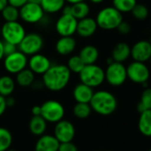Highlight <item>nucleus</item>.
Masks as SVG:
<instances>
[{
    "mask_svg": "<svg viewBox=\"0 0 151 151\" xmlns=\"http://www.w3.org/2000/svg\"><path fill=\"white\" fill-rule=\"evenodd\" d=\"M44 86L52 92H60L67 87L71 78V72L67 65L54 64L42 75Z\"/></svg>",
    "mask_w": 151,
    "mask_h": 151,
    "instance_id": "1",
    "label": "nucleus"
},
{
    "mask_svg": "<svg viewBox=\"0 0 151 151\" xmlns=\"http://www.w3.org/2000/svg\"><path fill=\"white\" fill-rule=\"evenodd\" d=\"M89 104L95 113L101 116H109L116 111L117 100L110 92L101 90L93 93Z\"/></svg>",
    "mask_w": 151,
    "mask_h": 151,
    "instance_id": "2",
    "label": "nucleus"
},
{
    "mask_svg": "<svg viewBox=\"0 0 151 151\" xmlns=\"http://www.w3.org/2000/svg\"><path fill=\"white\" fill-rule=\"evenodd\" d=\"M95 21L99 28L104 30H112L116 29L123 21V15L114 6H107L97 14Z\"/></svg>",
    "mask_w": 151,
    "mask_h": 151,
    "instance_id": "3",
    "label": "nucleus"
},
{
    "mask_svg": "<svg viewBox=\"0 0 151 151\" xmlns=\"http://www.w3.org/2000/svg\"><path fill=\"white\" fill-rule=\"evenodd\" d=\"M78 75L80 82L92 88L101 86L105 81V70L95 63L86 65Z\"/></svg>",
    "mask_w": 151,
    "mask_h": 151,
    "instance_id": "4",
    "label": "nucleus"
},
{
    "mask_svg": "<svg viewBox=\"0 0 151 151\" xmlns=\"http://www.w3.org/2000/svg\"><path fill=\"white\" fill-rule=\"evenodd\" d=\"M26 34L24 26L18 21L6 22L1 27V36L4 41L14 44L17 46Z\"/></svg>",
    "mask_w": 151,
    "mask_h": 151,
    "instance_id": "5",
    "label": "nucleus"
},
{
    "mask_svg": "<svg viewBox=\"0 0 151 151\" xmlns=\"http://www.w3.org/2000/svg\"><path fill=\"white\" fill-rule=\"evenodd\" d=\"M127 79L126 68L122 62L113 61L109 64L105 70V80L111 86H120Z\"/></svg>",
    "mask_w": 151,
    "mask_h": 151,
    "instance_id": "6",
    "label": "nucleus"
},
{
    "mask_svg": "<svg viewBox=\"0 0 151 151\" xmlns=\"http://www.w3.org/2000/svg\"><path fill=\"white\" fill-rule=\"evenodd\" d=\"M65 109L63 105L55 100H48L41 105V116L47 123L56 124L63 119Z\"/></svg>",
    "mask_w": 151,
    "mask_h": 151,
    "instance_id": "7",
    "label": "nucleus"
},
{
    "mask_svg": "<svg viewBox=\"0 0 151 151\" xmlns=\"http://www.w3.org/2000/svg\"><path fill=\"white\" fill-rule=\"evenodd\" d=\"M44 47V39L38 33L26 34L21 43L18 45V48L27 56L33 55L40 52Z\"/></svg>",
    "mask_w": 151,
    "mask_h": 151,
    "instance_id": "8",
    "label": "nucleus"
},
{
    "mask_svg": "<svg viewBox=\"0 0 151 151\" xmlns=\"http://www.w3.org/2000/svg\"><path fill=\"white\" fill-rule=\"evenodd\" d=\"M28 57L20 50H16L14 52L6 55L4 58V68L9 73L16 75L28 66Z\"/></svg>",
    "mask_w": 151,
    "mask_h": 151,
    "instance_id": "9",
    "label": "nucleus"
},
{
    "mask_svg": "<svg viewBox=\"0 0 151 151\" xmlns=\"http://www.w3.org/2000/svg\"><path fill=\"white\" fill-rule=\"evenodd\" d=\"M20 18L22 22L29 24H36L40 22L44 18L45 13L41 7L40 4L28 2L20 9Z\"/></svg>",
    "mask_w": 151,
    "mask_h": 151,
    "instance_id": "10",
    "label": "nucleus"
},
{
    "mask_svg": "<svg viewBox=\"0 0 151 151\" xmlns=\"http://www.w3.org/2000/svg\"><path fill=\"white\" fill-rule=\"evenodd\" d=\"M127 78L135 84H144L150 77V71L145 62L136 61L130 63L126 68Z\"/></svg>",
    "mask_w": 151,
    "mask_h": 151,
    "instance_id": "11",
    "label": "nucleus"
},
{
    "mask_svg": "<svg viewBox=\"0 0 151 151\" xmlns=\"http://www.w3.org/2000/svg\"><path fill=\"white\" fill-rule=\"evenodd\" d=\"M78 20L70 14H62L55 22V30L60 37H72L77 33Z\"/></svg>",
    "mask_w": 151,
    "mask_h": 151,
    "instance_id": "12",
    "label": "nucleus"
},
{
    "mask_svg": "<svg viewBox=\"0 0 151 151\" xmlns=\"http://www.w3.org/2000/svg\"><path fill=\"white\" fill-rule=\"evenodd\" d=\"M53 135L60 143L72 141L76 135V128L70 121L61 119L55 124Z\"/></svg>",
    "mask_w": 151,
    "mask_h": 151,
    "instance_id": "13",
    "label": "nucleus"
},
{
    "mask_svg": "<svg viewBox=\"0 0 151 151\" xmlns=\"http://www.w3.org/2000/svg\"><path fill=\"white\" fill-rule=\"evenodd\" d=\"M28 66L35 75H43L52 66V62L47 56L38 52L30 56Z\"/></svg>",
    "mask_w": 151,
    "mask_h": 151,
    "instance_id": "14",
    "label": "nucleus"
},
{
    "mask_svg": "<svg viewBox=\"0 0 151 151\" xmlns=\"http://www.w3.org/2000/svg\"><path fill=\"white\" fill-rule=\"evenodd\" d=\"M131 56L136 61L146 62L151 59V44L147 40L136 42L131 48Z\"/></svg>",
    "mask_w": 151,
    "mask_h": 151,
    "instance_id": "15",
    "label": "nucleus"
},
{
    "mask_svg": "<svg viewBox=\"0 0 151 151\" xmlns=\"http://www.w3.org/2000/svg\"><path fill=\"white\" fill-rule=\"evenodd\" d=\"M97 29H98V25L95 19L87 16L78 21V27H77V33L79 35V37L83 38H88L95 34Z\"/></svg>",
    "mask_w": 151,
    "mask_h": 151,
    "instance_id": "16",
    "label": "nucleus"
},
{
    "mask_svg": "<svg viewBox=\"0 0 151 151\" xmlns=\"http://www.w3.org/2000/svg\"><path fill=\"white\" fill-rule=\"evenodd\" d=\"M60 141L51 134L39 136L35 145V151H58Z\"/></svg>",
    "mask_w": 151,
    "mask_h": 151,
    "instance_id": "17",
    "label": "nucleus"
},
{
    "mask_svg": "<svg viewBox=\"0 0 151 151\" xmlns=\"http://www.w3.org/2000/svg\"><path fill=\"white\" fill-rule=\"evenodd\" d=\"M76 47H77V41L72 37H60L55 44V51L62 56L71 54Z\"/></svg>",
    "mask_w": 151,
    "mask_h": 151,
    "instance_id": "18",
    "label": "nucleus"
},
{
    "mask_svg": "<svg viewBox=\"0 0 151 151\" xmlns=\"http://www.w3.org/2000/svg\"><path fill=\"white\" fill-rule=\"evenodd\" d=\"M93 88L80 82L74 87L73 97L77 102L89 103L93 95Z\"/></svg>",
    "mask_w": 151,
    "mask_h": 151,
    "instance_id": "19",
    "label": "nucleus"
},
{
    "mask_svg": "<svg viewBox=\"0 0 151 151\" xmlns=\"http://www.w3.org/2000/svg\"><path fill=\"white\" fill-rule=\"evenodd\" d=\"M130 56H131V47L129 46L128 44L124 42H120L116 44L112 50L111 58L113 59L114 61L123 63Z\"/></svg>",
    "mask_w": 151,
    "mask_h": 151,
    "instance_id": "20",
    "label": "nucleus"
},
{
    "mask_svg": "<svg viewBox=\"0 0 151 151\" xmlns=\"http://www.w3.org/2000/svg\"><path fill=\"white\" fill-rule=\"evenodd\" d=\"M79 57L82 59L86 65L94 64L99 59L100 52L97 47L93 45H86L79 52Z\"/></svg>",
    "mask_w": 151,
    "mask_h": 151,
    "instance_id": "21",
    "label": "nucleus"
},
{
    "mask_svg": "<svg viewBox=\"0 0 151 151\" xmlns=\"http://www.w3.org/2000/svg\"><path fill=\"white\" fill-rule=\"evenodd\" d=\"M30 132L35 136H41L45 134L47 128V122L42 116H33L29 123Z\"/></svg>",
    "mask_w": 151,
    "mask_h": 151,
    "instance_id": "22",
    "label": "nucleus"
},
{
    "mask_svg": "<svg viewBox=\"0 0 151 151\" xmlns=\"http://www.w3.org/2000/svg\"><path fill=\"white\" fill-rule=\"evenodd\" d=\"M138 128L142 135L151 137V109L139 113Z\"/></svg>",
    "mask_w": 151,
    "mask_h": 151,
    "instance_id": "23",
    "label": "nucleus"
},
{
    "mask_svg": "<svg viewBox=\"0 0 151 151\" xmlns=\"http://www.w3.org/2000/svg\"><path fill=\"white\" fill-rule=\"evenodd\" d=\"M39 4L45 14H54L62 11L66 6V1L65 0H41Z\"/></svg>",
    "mask_w": 151,
    "mask_h": 151,
    "instance_id": "24",
    "label": "nucleus"
},
{
    "mask_svg": "<svg viewBox=\"0 0 151 151\" xmlns=\"http://www.w3.org/2000/svg\"><path fill=\"white\" fill-rule=\"evenodd\" d=\"M69 6L70 14L78 21L87 17L90 14V6L86 1L75 3L70 5Z\"/></svg>",
    "mask_w": 151,
    "mask_h": 151,
    "instance_id": "25",
    "label": "nucleus"
},
{
    "mask_svg": "<svg viewBox=\"0 0 151 151\" xmlns=\"http://www.w3.org/2000/svg\"><path fill=\"white\" fill-rule=\"evenodd\" d=\"M15 89V81L8 75L0 77V94L8 97L11 96Z\"/></svg>",
    "mask_w": 151,
    "mask_h": 151,
    "instance_id": "26",
    "label": "nucleus"
},
{
    "mask_svg": "<svg viewBox=\"0 0 151 151\" xmlns=\"http://www.w3.org/2000/svg\"><path fill=\"white\" fill-rule=\"evenodd\" d=\"M35 81V74L29 68H24L16 74V83L22 87H29Z\"/></svg>",
    "mask_w": 151,
    "mask_h": 151,
    "instance_id": "27",
    "label": "nucleus"
},
{
    "mask_svg": "<svg viewBox=\"0 0 151 151\" xmlns=\"http://www.w3.org/2000/svg\"><path fill=\"white\" fill-rule=\"evenodd\" d=\"M93 109L89 103H83V102H77L73 108V114L74 116L79 119H86L89 117Z\"/></svg>",
    "mask_w": 151,
    "mask_h": 151,
    "instance_id": "28",
    "label": "nucleus"
},
{
    "mask_svg": "<svg viewBox=\"0 0 151 151\" xmlns=\"http://www.w3.org/2000/svg\"><path fill=\"white\" fill-rule=\"evenodd\" d=\"M147 109H151V88L146 87L141 93L139 103L137 104V110L139 113H141Z\"/></svg>",
    "mask_w": 151,
    "mask_h": 151,
    "instance_id": "29",
    "label": "nucleus"
},
{
    "mask_svg": "<svg viewBox=\"0 0 151 151\" xmlns=\"http://www.w3.org/2000/svg\"><path fill=\"white\" fill-rule=\"evenodd\" d=\"M12 143L13 135L11 132L5 127H0V151H6L9 149Z\"/></svg>",
    "mask_w": 151,
    "mask_h": 151,
    "instance_id": "30",
    "label": "nucleus"
},
{
    "mask_svg": "<svg viewBox=\"0 0 151 151\" xmlns=\"http://www.w3.org/2000/svg\"><path fill=\"white\" fill-rule=\"evenodd\" d=\"M85 66L86 64L84 63L82 59L79 57V55H73L68 60L67 67L70 70L71 73L79 74Z\"/></svg>",
    "mask_w": 151,
    "mask_h": 151,
    "instance_id": "31",
    "label": "nucleus"
},
{
    "mask_svg": "<svg viewBox=\"0 0 151 151\" xmlns=\"http://www.w3.org/2000/svg\"><path fill=\"white\" fill-rule=\"evenodd\" d=\"M113 6L120 13H130L137 4L136 0H113Z\"/></svg>",
    "mask_w": 151,
    "mask_h": 151,
    "instance_id": "32",
    "label": "nucleus"
},
{
    "mask_svg": "<svg viewBox=\"0 0 151 151\" xmlns=\"http://www.w3.org/2000/svg\"><path fill=\"white\" fill-rule=\"evenodd\" d=\"M1 14L5 22H15L20 18V10L8 4L1 11Z\"/></svg>",
    "mask_w": 151,
    "mask_h": 151,
    "instance_id": "33",
    "label": "nucleus"
},
{
    "mask_svg": "<svg viewBox=\"0 0 151 151\" xmlns=\"http://www.w3.org/2000/svg\"><path fill=\"white\" fill-rule=\"evenodd\" d=\"M131 13L132 14V16L135 19L139 20V21H143V20L147 19L148 16V14H149L147 7L141 4H139V5L136 4Z\"/></svg>",
    "mask_w": 151,
    "mask_h": 151,
    "instance_id": "34",
    "label": "nucleus"
},
{
    "mask_svg": "<svg viewBox=\"0 0 151 151\" xmlns=\"http://www.w3.org/2000/svg\"><path fill=\"white\" fill-rule=\"evenodd\" d=\"M58 151H78V149L76 144H74L72 141H68L60 143Z\"/></svg>",
    "mask_w": 151,
    "mask_h": 151,
    "instance_id": "35",
    "label": "nucleus"
},
{
    "mask_svg": "<svg viewBox=\"0 0 151 151\" xmlns=\"http://www.w3.org/2000/svg\"><path fill=\"white\" fill-rule=\"evenodd\" d=\"M116 29H117L121 34L126 35V34H128V33L131 31V26H130V24H129L128 22L122 21V22H120V24L117 26Z\"/></svg>",
    "mask_w": 151,
    "mask_h": 151,
    "instance_id": "36",
    "label": "nucleus"
},
{
    "mask_svg": "<svg viewBox=\"0 0 151 151\" xmlns=\"http://www.w3.org/2000/svg\"><path fill=\"white\" fill-rule=\"evenodd\" d=\"M17 50V45L8 43V42H5L4 41V52H5V56L11 54L13 52H14Z\"/></svg>",
    "mask_w": 151,
    "mask_h": 151,
    "instance_id": "37",
    "label": "nucleus"
},
{
    "mask_svg": "<svg viewBox=\"0 0 151 151\" xmlns=\"http://www.w3.org/2000/svg\"><path fill=\"white\" fill-rule=\"evenodd\" d=\"M29 2V0H8V4L20 9L21 7H22L25 4H27Z\"/></svg>",
    "mask_w": 151,
    "mask_h": 151,
    "instance_id": "38",
    "label": "nucleus"
},
{
    "mask_svg": "<svg viewBox=\"0 0 151 151\" xmlns=\"http://www.w3.org/2000/svg\"><path fill=\"white\" fill-rule=\"evenodd\" d=\"M7 109V105H6V99L5 96L0 94V116H2L4 115V113L6 112Z\"/></svg>",
    "mask_w": 151,
    "mask_h": 151,
    "instance_id": "39",
    "label": "nucleus"
},
{
    "mask_svg": "<svg viewBox=\"0 0 151 151\" xmlns=\"http://www.w3.org/2000/svg\"><path fill=\"white\" fill-rule=\"evenodd\" d=\"M6 105H7V108H11V107H14L15 105V99L13 98L12 96H8V97H6Z\"/></svg>",
    "mask_w": 151,
    "mask_h": 151,
    "instance_id": "40",
    "label": "nucleus"
},
{
    "mask_svg": "<svg viewBox=\"0 0 151 151\" xmlns=\"http://www.w3.org/2000/svg\"><path fill=\"white\" fill-rule=\"evenodd\" d=\"M31 112L33 116H41V106H34Z\"/></svg>",
    "mask_w": 151,
    "mask_h": 151,
    "instance_id": "41",
    "label": "nucleus"
},
{
    "mask_svg": "<svg viewBox=\"0 0 151 151\" xmlns=\"http://www.w3.org/2000/svg\"><path fill=\"white\" fill-rule=\"evenodd\" d=\"M5 58V52H4V41L0 40V60H2Z\"/></svg>",
    "mask_w": 151,
    "mask_h": 151,
    "instance_id": "42",
    "label": "nucleus"
},
{
    "mask_svg": "<svg viewBox=\"0 0 151 151\" xmlns=\"http://www.w3.org/2000/svg\"><path fill=\"white\" fill-rule=\"evenodd\" d=\"M8 5V0H0V13Z\"/></svg>",
    "mask_w": 151,
    "mask_h": 151,
    "instance_id": "43",
    "label": "nucleus"
},
{
    "mask_svg": "<svg viewBox=\"0 0 151 151\" xmlns=\"http://www.w3.org/2000/svg\"><path fill=\"white\" fill-rule=\"evenodd\" d=\"M65 1L70 5L75 4V3H78V2H82V1H86V0H65Z\"/></svg>",
    "mask_w": 151,
    "mask_h": 151,
    "instance_id": "44",
    "label": "nucleus"
},
{
    "mask_svg": "<svg viewBox=\"0 0 151 151\" xmlns=\"http://www.w3.org/2000/svg\"><path fill=\"white\" fill-rule=\"evenodd\" d=\"M89 1L93 4H95V5H98V4H101L104 0H89Z\"/></svg>",
    "mask_w": 151,
    "mask_h": 151,
    "instance_id": "45",
    "label": "nucleus"
},
{
    "mask_svg": "<svg viewBox=\"0 0 151 151\" xmlns=\"http://www.w3.org/2000/svg\"><path fill=\"white\" fill-rule=\"evenodd\" d=\"M29 2H33V3H37V4H39L40 2H41V0H29Z\"/></svg>",
    "mask_w": 151,
    "mask_h": 151,
    "instance_id": "46",
    "label": "nucleus"
},
{
    "mask_svg": "<svg viewBox=\"0 0 151 151\" xmlns=\"http://www.w3.org/2000/svg\"><path fill=\"white\" fill-rule=\"evenodd\" d=\"M6 151H16V150H14V149H11V148H9V149H7Z\"/></svg>",
    "mask_w": 151,
    "mask_h": 151,
    "instance_id": "47",
    "label": "nucleus"
},
{
    "mask_svg": "<svg viewBox=\"0 0 151 151\" xmlns=\"http://www.w3.org/2000/svg\"><path fill=\"white\" fill-rule=\"evenodd\" d=\"M0 36H1V26H0Z\"/></svg>",
    "mask_w": 151,
    "mask_h": 151,
    "instance_id": "48",
    "label": "nucleus"
},
{
    "mask_svg": "<svg viewBox=\"0 0 151 151\" xmlns=\"http://www.w3.org/2000/svg\"><path fill=\"white\" fill-rule=\"evenodd\" d=\"M149 43L151 44V38H150V40H149Z\"/></svg>",
    "mask_w": 151,
    "mask_h": 151,
    "instance_id": "49",
    "label": "nucleus"
},
{
    "mask_svg": "<svg viewBox=\"0 0 151 151\" xmlns=\"http://www.w3.org/2000/svg\"><path fill=\"white\" fill-rule=\"evenodd\" d=\"M148 151H151V147H150V149H149V150H148Z\"/></svg>",
    "mask_w": 151,
    "mask_h": 151,
    "instance_id": "50",
    "label": "nucleus"
}]
</instances>
